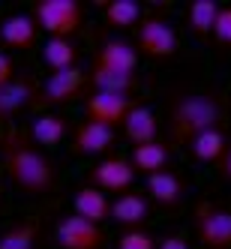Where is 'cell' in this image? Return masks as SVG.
I'll return each mask as SVG.
<instances>
[{"label":"cell","mask_w":231,"mask_h":249,"mask_svg":"<svg viewBox=\"0 0 231 249\" xmlns=\"http://www.w3.org/2000/svg\"><path fill=\"white\" fill-rule=\"evenodd\" d=\"M93 66L108 69V72H120V75H135L138 48H132V42H126V39H105Z\"/></svg>","instance_id":"obj_10"},{"label":"cell","mask_w":231,"mask_h":249,"mask_svg":"<svg viewBox=\"0 0 231 249\" xmlns=\"http://www.w3.org/2000/svg\"><path fill=\"white\" fill-rule=\"evenodd\" d=\"M39 102V87L30 78H12L9 84L0 87V120H9L18 111L30 108Z\"/></svg>","instance_id":"obj_11"},{"label":"cell","mask_w":231,"mask_h":249,"mask_svg":"<svg viewBox=\"0 0 231 249\" xmlns=\"http://www.w3.org/2000/svg\"><path fill=\"white\" fill-rule=\"evenodd\" d=\"M0 156H3L9 180L24 195H48L54 189V183H57L54 162L42 150L33 147L24 132L6 129L0 135Z\"/></svg>","instance_id":"obj_1"},{"label":"cell","mask_w":231,"mask_h":249,"mask_svg":"<svg viewBox=\"0 0 231 249\" xmlns=\"http://www.w3.org/2000/svg\"><path fill=\"white\" fill-rule=\"evenodd\" d=\"M213 39H216L219 45H231V6L219 9L216 27H213Z\"/></svg>","instance_id":"obj_27"},{"label":"cell","mask_w":231,"mask_h":249,"mask_svg":"<svg viewBox=\"0 0 231 249\" xmlns=\"http://www.w3.org/2000/svg\"><path fill=\"white\" fill-rule=\"evenodd\" d=\"M54 243L60 249H105V231L102 225L72 213L54 225Z\"/></svg>","instance_id":"obj_5"},{"label":"cell","mask_w":231,"mask_h":249,"mask_svg":"<svg viewBox=\"0 0 231 249\" xmlns=\"http://www.w3.org/2000/svg\"><path fill=\"white\" fill-rule=\"evenodd\" d=\"M33 21H36L48 36H66L81 27V3L78 0H39L33 6Z\"/></svg>","instance_id":"obj_4"},{"label":"cell","mask_w":231,"mask_h":249,"mask_svg":"<svg viewBox=\"0 0 231 249\" xmlns=\"http://www.w3.org/2000/svg\"><path fill=\"white\" fill-rule=\"evenodd\" d=\"M222 105L213 93H183L168 111V129L174 141H189L207 129H219Z\"/></svg>","instance_id":"obj_2"},{"label":"cell","mask_w":231,"mask_h":249,"mask_svg":"<svg viewBox=\"0 0 231 249\" xmlns=\"http://www.w3.org/2000/svg\"><path fill=\"white\" fill-rule=\"evenodd\" d=\"M156 249H189V243H186L183 234L171 231V234H162V237L156 240Z\"/></svg>","instance_id":"obj_28"},{"label":"cell","mask_w":231,"mask_h":249,"mask_svg":"<svg viewBox=\"0 0 231 249\" xmlns=\"http://www.w3.org/2000/svg\"><path fill=\"white\" fill-rule=\"evenodd\" d=\"M72 207H75L78 216L90 219V222H96V225H102L105 219H111V201L105 198V192H102V189H96L93 183H87V186L75 189Z\"/></svg>","instance_id":"obj_14"},{"label":"cell","mask_w":231,"mask_h":249,"mask_svg":"<svg viewBox=\"0 0 231 249\" xmlns=\"http://www.w3.org/2000/svg\"><path fill=\"white\" fill-rule=\"evenodd\" d=\"M33 243H36V222L9 225L0 234V249H33Z\"/></svg>","instance_id":"obj_25"},{"label":"cell","mask_w":231,"mask_h":249,"mask_svg":"<svg viewBox=\"0 0 231 249\" xmlns=\"http://www.w3.org/2000/svg\"><path fill=\"white\" fill-rule=\"evenodd\" d=\"M42 60L51 72H63V69H75L78 63V45L66 36H48L42 45Z\"/></svg>","instance_id":"obj_18"},{"label":"cell","mask_w":231,"mask_h":249,"mask_svg":"<svg viewBox=\"0 0 231 249\" xmlns=\"http://www.w3.org/2000/svg\"><path fill=\"white\" fill-rule=\"evenodd\" d=\"M135 45H138V54L162 60V57H171L177 51V36H174L171 24H165L162 18L150 15V18H141Z\"/></svg>","instance_id":"obj_6"},{"label":"cell","mask_w":231,"mask_h":249,"mask_svg":"<svg viewBox=\"0 0 231 249\" xmlns=\"http://www.w3.org/2000/svg\"><path fill=\"white\" fill-rule=\"evenodd\" d=\"M111 219L123 228H141L150 219V201L138 192H123L111 201Z\"/></svg>","instance_id":"obj_13"},{"label":"cell","mask_w":231,"mask_h":249,"mask_svg":"<svg viewBox=\"0 0 231 249\" xmlns=\"http://www.w3.org/2000/svg\"><path fill=\"white\" fill-rule=\"evenodd\" d=\"M192 228L195 237L207 249H231V210L213 204V201H198L192 207Z\"/></svg>","instance_id":"obj_3"},{"label":"cell","mask_w":231,"mask_h":249,"mask_svg":"<svg viewBox=\"0 0 231 249\" xmlns=\"http://www.w3.org/2000/svg\"><path fill=\"white\" fill-rule=\"evenodd\" d=\"M219 3L216 0H195L186 9V27L195 33V36H210L213 27H216V18H219Z\"/></svg>","instance_id":"obj_22"},{"label":"cell","mask_w":231,"mask_h":249,"mask_svg":"<svg viewBox=\"0 0 231 249\" xmlns=\"http://www.w3.org/2000/svg\"><path fill=\"white\" fill-rule=\"evenodd\" d=\"M225 147H228V141H225V135L219 129H207V132L195 135L189 141V153L198 159V162H219Z\"/></svg>","instance_id":"obj_24"},{"label":"cell","mask_w":231,"mask_h":249,"mask_svg":"<svg viewBox=\"0 0 231 249\" xmlns=\"http://www.w3.org/2000/svg\"><path fill=\"white\" fill-rule=\"evenodd\" d=\"M114 144V129L102 126V123L84 120L72 129V150L78 156H99Z\"/></svg>","instance_id":"obj_12"},{"label":"cell","mask_w":231,"mask_h":249,"mask_svg":"<svg viewBox=\"0 0 231 249\" xmlns=\"http://www.w3.org/2000/svg\"><path fill=\"white\" fill-rule=\"evenodd\" d=\"M36 21H33V15H9V18L0 24V39H3L9 48H30L36 42Z\"/></svg>","instance_id":"obj_17"},{"label":"cell","mask_w":231,"mask_h":249,"mask_svg":"<svg viewBox=\"0 0 231 249\" xmlns=\"http://www.w3.org/2000/svg\"><path fill=\"white\" fill-rule=\"evenodd\" d=\"M117 249H156V237L144 228H129L120 234Z\"/></svg>","instance_id":"obj_26"},{"label":"cell","mask_w":231,"mask_h":249,"mask_svg":"<svg viewBox=\"0 0 231 249\" xmlns=\"http://www.w3.org/2000/svg\"><path fill=\"white\" fill-rule=\"evenodd\" d=\"M123 132H126V138L132 141V147L150 144V141H159L156 138L159 135V120L147 105H135L129 111V117H126V123H123Z\"/></svg>","instance_id":"obj_16"},{"label":"cell","mask_w":231,"mask_h":249,"mask_svg":"<svg viewBox=\"0 0 231 249\" xmlns=\"http://www.w3.org/2000/svg\"><path fill=\"white\" fill-rule=\"evenodd\" d=\"M102 18L114 30H126L132 24H141V6L135 0H102Z\"/></svg>","instance_id":"obj_21"},{"label":"cell","mask_w":231,"mask_h":249,"mask_svg":"<svg viewBox=\"0 0 231 249\" xmlns=\"http://www.w3.org/2000/svg\"><path fill=\"white\" fill-rule=\"evenodd\" d=\"M129 162L138 174H159V171H168L171 162V150L165 141H150V144H138L129 153Z\"/></svg>","instance_id":"obj_15"},{"label":"cell","mask_w":231,"mask_h":249,"mask_svg":"<svg viewBox=\"0 0 231 249\" xmlns=\"http://www.w3.org/2000/svg\"><path fill=\"white\" fill-rule=\"evenodd\" d=\"M216 174L222 177L225 183H231V144L225 147V153L219 156V162H216Z\"/></svg>","instance_id":"obj_29"},{"label":"cell","mask_w":231,"mask_h":249,"mask_svg":"<svg viewBox=\"0 0 231 249\" xmlns=\"http://www.w3.org/2000/svg\"><path fill=\"white\" fill-rule=\"evenodd\" d=\"M147 192L156 204L162 207H177L183 198V180L177 177L174 171H159L147 177Z\"/></svg>","instance_id":"obj_19"},{"label":"cell","mask_w":231,"mask_h":249,"mask_svg":"<svg viewBox=\"0 0 231 249\" xmlns=\"http://www.w3.org/2000/svg\"><path fill=\"white\" fill-rule=\"evenodd\" d=\"M12 72H15V66H12V60H9L6 54H0V87H3V84H9V81L15 78Z\"/></svg>","instance_id":"obj_30"},{"label":"cell","mask_w":231,"mask_h":249,"mask_svg":"<svg viewBox=\"0 0 231 249\" xmlns=\"http://www.w3.org/2000/svg\"><path fill=\"white\" fill-rule=\"evenodd\" d=\"M66 132H69V123L60 114H42V117L33 120V126H30L33 144H42V147H57L66 138Z\"/></svg>","instance_id":"obj_20"},{"label":"cell","mask_w":231,"mask_h":249,"mask_svg":"<svg viewBox=\"0 0 231 249\" xmlns=\"http://www.w3.org/2000/svg\"><path fill=\"white\" fill-rule=\"evenodd\" d=\"M132 180H135V168L123 156H105L90 171V183L102 192H120L123 195V189H129Z\"/></svg>","instance_id":"obj_9"},{"label":"cell","mask_w":231,"mask_h":249,"mask_svg":"<svg viewBox=\"0 0 231 249\" xmlns=\"http://www.w3.org/2000/svg\"><path fill=\"white\" fill-rule=\"evenodd\" d=\"M132 108H135V102L129 96H123V93H99V90H93L84 102L87 120L102 123V126H111V129L123 126Z\"/></svg>","instance_id":"obj_7"},{"label":"cell","mask_w":231,"mask_h":249,"mask_svg":"<svg viewBox=\"0 0 231 249\" xmlns=\"http://www.w3.org/2000/svg\"><path fill=\"white\" fill-rule=\"evenodd\" d=\"M90 84L81 69H63V72H51L42 84H39V102L36 105H63L72 102L75 96H81V90Z\"/></svg>","instance_id":"obj_8"},{"label":"cell","mask_w":231,"mask_h":249,"mask_svg":"<svg viewBox=\"0 0 231 249\" xmlns=\"http://www.w3.org/2000/svg\"><path fill=\"white\" fill-rule=\"evenodd\" d=\"M90 87L99 93H123L129 96L135 87H138V78L135 75H120V72H108V69H99V66H90Z\"/></svg>","instance_id":"obj_23"}]
</instances>
